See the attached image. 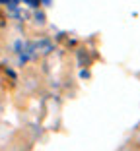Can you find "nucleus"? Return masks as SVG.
<instances>
[{"instance_id":"nucleus-1","label":"nucleus","mask_w":140,"mask_h":151,"mask_svg":"<svg viewBox=\"0 0 140 151\" xmlns=\"http://www.w3.org/2000/svg\"><path fill=\"white\" fill-rule=\"evenodd\" d=\"M23 2H27L29 6H39V0H23Z\"/></svg>"},{"instance_id":"nucleus-2","label":"nucleus","mask_w":140,"mask_h":151,"mask_svg":"<svg viewBox=\"0 0 140 151\" xmlns=\"http://www.w3.org/2000/svg\"><path fill=\"white\" fill-rule=\"evenodd\" d=\"M0 2H2V4H8V2H10V0H0Z\"/></svg>"}]
</instances>
